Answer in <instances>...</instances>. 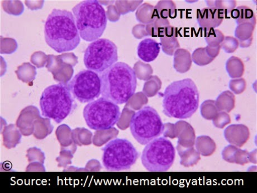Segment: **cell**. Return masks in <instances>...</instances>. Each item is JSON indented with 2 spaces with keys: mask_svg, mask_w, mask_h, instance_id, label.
I'll list each match as a JSON object with an SVG mask.
<instances>
[{
  "mask_svg": "<svg viewBox=\"0 0 257 193\" xmlns=\"http://www.w3.org/2000/svg\"><path fill=\"white\" fill-rule=\"evenodd\" d=\"M44 36L48 45L58 53L73 51L81 42L75 17L66 10H53L46 22Z\"/></svg>",
  "mask_w": 257,
  "mask_h": 193,
  "instance_id": "1",
  "label": "cell"
},
{
  "mask_svg": "<svg viewBox=\"0 0 257 193\" xmlns=\"http://www.w3.org/2000/svg\"><path fill=\"white\" fill-rule=\"evenodd\" d=\"M199 92L190 78L174 81L164 93L163 112L168 117L186 120L196 112L199 106Z\"/></svg>",
  "mask_w": 257,
  "mask_h": 193,
  "instance_id": "2",
  "label": "cell"
},
{
  "mask_svg": "<svg viewBox=\"0 0 257 193\" xmlns=\"http://www.w3.org/2000/svg\"><path fill=\"white\" fill-rule=\"evenodd\" d=\"M102 97L116 104L127 103L137 86L135 70L127 64L116 62L100 74Z\"/></svg>",
  "mask_w": 257,
  "mask_h": 193,
  "instance_id": "3",
  "label": "cell"
},
{
  "mask_svg": "<svg viewBox=\"0 0 257 193\" xmlns=\"http://www.w3.org/2000/svg\"><path fill=\"white\" fill-rule=\"evenodd\" d=\"M76 26L83 40L92 42L106 29L107 19L104 8L96 0H85L72 9Z\"/></svg>",
  "mask_w": 257,
  "mask_h": 193,
  "instance_id": "4",
  "label": "cell"
},
{
  "mask_svg": "<svg viewBox=\"0 0 257 193\" xmlns=\"http://www.w3.org/2000/svg\"><path fill=\"white\" fill-rule=\"evenodd\" d=\"M40 106L43 117L59 124L76 110L77 105L67 83H59L44 90Z\"/></svg>",
  "mask_w": 257,
  "mask_h": 193,
  "instance_id": "5",
  "label": "cell"
},
{
  "mask_svg": "<svg viewBox=\"0 0 257 193\" xmlns=\"http://www.w3.org/2000/svg\"><path fill=\"white\" fill-rule=\"evenodd\" d=\"M102 164L108 171H120L131 169L140 157V153L126 139L116 138L102 149Z\"/></svg>",
  "mask_w": 257,
  "mask_h": 193,
  "instance_id": "6",
  "label": "cell"
},
{
  "mask_svg": "<svg viewBox=\"0 0 257 193\" xmlns=\"http://www.w3.org/2000/svg\"><path fill=\"white\" fill-rule=\"evenodd\" d=\"M130 128L136 140L146 145L163 134L165 125L155 109L146 106L132 116Z\"/></svg>",
  "mask_w": 257,
  "mask_h": 193,
  "instance_id": "7",
  "label": "cell"
},
{
  "mask_svg": "<svg viewBox=\"0 0 257 193\" xmlns=\"http://www.w3.org/2000/svg\"><path fill=\"white\" fill-rule=\"evenodd\" d=\"M83 114L87 126L96 131L110 130L119 120L121 115L119 107L103 97L89 103Z\"/></svg>",
  "mask_w": 257,
  "mask_h": 193,
  "instance_id": "8",
  "label": "cell"
},
{
  "mask_svg": "<svg viewBox=\"0 0 257 193\" xmlns=\"http://www.w3.org/2000/svg\"><path fill=\"white\" fill-rule=\"evenodd\" d=\"M175 148L165 137L157 138L146 145L143 150L142 165L150 172H166L174 164Z\"/></svg>",
  "mask_w": 257,
  "mask_h": 193,
  "instance_id": "9",
  "label": "cell"
},
{
  "mask_svg": "<svg viewBox=\"0 0 257 193\" xmlns=\"http://www.w3.org/2000/svg\"><path fill=\"white\" fill-rule=\"evenodd\" d=\"M83 61L88 70L100 74L118 61L117 48L109 39H98L89 44Z\"/></svg>",
  "mask_w": 257,
  "mask_h": 193,
  "instance_id": "10",
  "label": "cell"
},
{
  "mask_svg": "<svg viewBox=\"0 0 257 193\" xmlns=\"http://www.w3.org/2000/svg\"><path fill=\"white\" fill-rule=\"evenodd\" d=\"M67 85L73 98L81 103L95 101L101 94L100 75L90 70L78 72Z\"/></svg>",
  "mask_w": 257,
  "mask_h": 193,
  "instance_id": "11",
  "label": "cell"
},
{
  "mask_svg": "<svg viewBox=\"0 0 257 193\" xmlns=\"http://www.w3.org/2000/svg\"><path fill=\"white\" fill-rule=\"evenodd\" d=\"M224 16L219 12L209 8L200 10L197 12V21L200 28L206 31L220 26Z\"/></svg>",
  "mask_w": 257,
  "mask_h": 193,
  "instance_id": "12",
  "label": "cell"
},
{
  "mask_svg": "<svg viewBox=\"0 0 257 193\" xmlns=\"http://www.w3.org/2000/svg\"><path fill=\"white\" fill-rule=\"evenodd\" d=\"M161 50V44L151 38H147L140 42L137 48L138 57L143 61L151 62L155 61Z\"/></svg>",
  "mask_w": 257,
  "mask_h": 193,
  "instance_id": "13",
  "label": "cell"
},
{
  "mask_svg": "<svg viewBox=\"0 0 257 193\" xmlns=\"http://www.w3.org/2000/svg\"><path fill=\"white\" fill-rule=\"evenodd\" d=\"M231 16L235 19L238 26L245 23H250L255 26L256 24V19L253 11L247 7L241 6L234 9L231 12Z\"/></svg>",
  "mask_w": 257,
  "mask_h": 193,
  "instance_id": "14",
  "label": "cell"
},
{
  "mask_svg": "<svg viewBox=\"0 0 257 193\" xmlns=\"http://www.w3.org/2000/svg\"><path fill=\"white\" fill-rule=\"evenodd\" d=\"M254 26L253 24L245 23L239 25L237 27L235 32V36L239 39L241 45L245 42L250 44L252 40V34H253L254 31Z\"/></svg>",
  "mask_w": 257,
  "mask_h": 193,
  "instance_id": "15",
  "label": "cell"
},
{
  "mask_svg": "<svg viewBox=\"0 0 257 193\" xmlns=\"http://www.w3.org/2000/svg\"><path fill=\"white\" fill-rule=\"evenodd\" d=\"M209 8L214 9L219 12L223 16H227L234 9L235 1H206Z\"/></svg>",
  "mask_w": 257,
  "mask_h": 193,
  "instance_id": "16",
  "label": "cell"
},
{
  "mask_svg": "<svg viewBox=\"0 0 257 193\" xmlns=\"http://www.w3.org/2000/svg\"><path fill=\"white\" fill-rule=\"evenodd\" d=\"M223 33L219 30L212 29L206 31L205 35V39L207 44V46L210 48H216L220 46L221 43L224 40Z\"/></svg>",
  "mask_w": 257,
  "mask_h": 193,
  "instance_id": "17",
  "label": "cell"
},
{
  "mask_svg": "<svg viewBox=\"0 0 257 193\" xmlns=\"http://www.w3.org/2000/svg\"><path fill=\"white\" fill-rule=\"evenodd\" d=\"M194 62L201 66L206 65L214 60V58L210 57L207 54L205 48L197 49L193 53Z\"/></svg>",
  "mask_w": 257,
  "mask_h": 193,
  "instance_id": "18",
  "label": "cell"
},
{
  "mask_svg": "<svg viewBox=\"0 0 257 193\" xmlns=\"http://www.w3.org/2000/svg\"><path fill=\"white\" fill-rule=\"evenodd\" d=\"M238 47V42L236 39L226 37L224 38L223 42L220 45V47L223 48L226 53H233Z\"/></svg>",
  "mask_w": 257,
  "mask_h": 193,
  "instance_id": "19",
  "label": "cell"
}]
</instances>
